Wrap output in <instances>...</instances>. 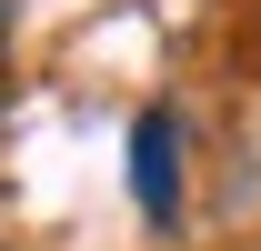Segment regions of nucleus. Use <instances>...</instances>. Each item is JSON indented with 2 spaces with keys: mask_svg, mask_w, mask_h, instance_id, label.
Masks as SVG:
<instances>
[{
  "mask_svg": "<svg viewBox=\"0 0 261 251\" xmlns=\"http://www.w3.org/2000/svg\"><path fill=\"white\" fill-rule=\"evenodd\" d=\"M130 201L141 221H181V121L171 111H141L130 131Z\"/></svg>",
  "mask_w": 261,
  "mask_h": 251,
  "instance_id": "1",
  "label": "nucleus"
},
{
  "mask_svg": "<svg viewBox=\"0 0 261 251\" xmlns=\"http://www.w3.org/2000/svg\"><path fill=\"white\" fill-rule=\"evenodd\" d=\"M0 51H10V0H0Z\"/></svg>",
  "mask_w": 261,
  "mask_h": 251,
  "instance_id": "2",
  "label": "nucleus"
}]
</instances>
